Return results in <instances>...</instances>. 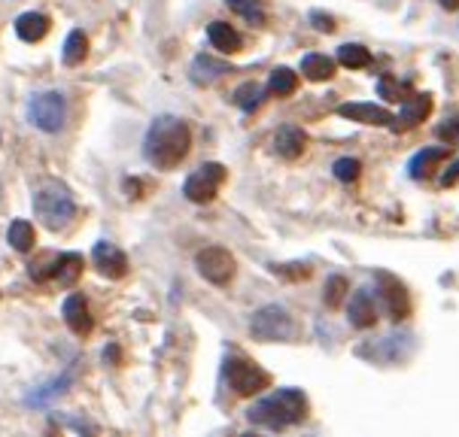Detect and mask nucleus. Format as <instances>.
Here are the masks:
<instances>
[{
  "mask_svg": "<svg viewBox=\"0 0 459 437\" xmlns=\"http://www.w3.org/2000/svg\"><path fill=\"white\" fill-rule=\"evenodd\" d=\"M34 213L37 218L52 231H61L70 225V218L76 216V204H74V194L65 183H49L37 192L34 198Z\"/></svg>",
  "mask_w": 459,
  "mask_h": 437,
  "instance_id": "obj_3",
  "label": "nucleus"
},
{
  "mask_svg": "<svg viewBox=\"0 0 459 437\" xmlns=\"http://www.w3.org/2000/svg\"><path fill=\"white\" fill-rule=\"evenodd\" d=\"M225 73H229V64L210 58V55H198V58L192 61V82H195V85H210V82H216Z\"/></svg>",
  "mask_w": 459,
  "mask_h": 437,
  "instance_id": "obj_18",
  "label": "nucleus"
},
{
  "mask_svg": "<svg viewBox=\"0 0 459 437\" xmlns=\"http://www.w3.org/2000/svg\"><path fill=\"white\" fill-rule=\"evenodd\" d=\"M301 73H305L310 82H329L334 76V61L329 55H305Z\"/></svg>",
  "mask_w": 459,
  "mask_h": 437,
  "instance_id": "obj_20",
  "label": "nucleus"
},
{
  "mask_svg": "<svg viewBox=\"0 0 459 437\" xmlns=\"http://www.w3.org/2000/svg\"><path fill=\"white\" fill-rule=\"evenodd\" d=\"M445 150L441 146H432V150H423V152H417L414 159H411L408 164V170H411V176L414 179H426V176H432L435 170H438V164L441 159H445Z\"/></svg>",
  "mask_w": 459,
  "mask_h": 437,
  "instance_id": "obj_19",
  "label": "nucleus"
},
{
  "mask_svg": "<svg viewBox=\"0 0 459 437\" xmlns=\"http://www.w3.org/2000/svg\"><path fill=\"white\" fill-rule=\"evenodd\" d=\"M222 377L229 382V389L235 395H255L262 389L271 386V373L262 371L253 358L244 356H229L222 362Z\"/></svg>",
  "mask_w": 459,
  "mask_h": 437,
  "instance_id": "obj_4",
  "label": "nucleus"
},
{
  "mask_svg": "<svg viewBox=\"0 0 459 437\" xmlns=\"http://www.w3.org/2000/svg\"><path fill=\"white\" fill-rule=\"evenodd\" d=\"M377 295H380V301H384L386 313H390L395 322H404V319L411 316V295L399 277L380 270L377 273Z\"/></svg>",
  "mask_w": 459,
  "mask_h": 437,
  "instance_id": "obj_9",
  "label": "nucleus"
},
{
  "mask_svg": "<svg viewBox=\"0 0 459 437\" xmlns=\"http://www.w3.org/2000/svg\"><path fill=\"white\" fill-rule=\"evenodd\" d=\"M65 322L74 334H89L91 331V313H89V301L82 295H70L65 301Z\"/></svg>",
  "mask_w": 459,
  "mask_h": 437,
  "instance_id": "obj_15",
  "label": "nucleus"
},
{
  "mask_svg": "<svg viewBox=\"0 0 459 437\" xmlns=\"http://www.w3.org/2000/svg\"><path fill=\"white\" fill-rule=\"evenodd\" d=\"M198 273L207 279V283H213V286H225V283H231V277H235V259H231V253L229 249H222V246H207V249H201L198 253Z\"/></svg>",
  "mask_w": 459,
  "mask_h": 437,
  "instance_id": "obj_8",
  "label": "nucleus"
},
{
  "mask_svg": "<svg viewBox=\"0 0 459 437\" xmlns=\"http://www.w3.org/2000/svg\"><path fill=\"white\" fill-rule=\"evenodd\" d=\"M338 61H341V64H344V67H365V64H368V61H371V52L368 49H365V46H359V43H344V46H341V49H338Z\"/></svg>",
  "mask_w": 459,
  "mask_h": 437,
  "instance_id": "obj_27",
  "label": "nucleus"
},
{
  "mask_svg": "<svg viewBox=\"0 0 459 437\" xmlns=\"http://www.w3.org/2000/svg\"><path fill=\"white\" fill-rule=\"evenodd\" d=\"M310 21H314L316 28H323L325 34H329V30H334V21H332L325 13H316V10H314V13H310Z\"/></svg>",
  "mask_w": 459,
  "mask_h": 437,
  "instance_id": "obj_34",
  "label": "nucleus"
},
{
  "mask_svg": "<svg viewBox=\"0 0 459 437\" xmlns=\"http://www.w3.org/2000/svg\"><path fill=\"white\" fill-rule=\"evenodd\" d=\"M229 10L238 13L247 25H255V28H262L264 19H268V15H264L262 0H229Z\"/></svg>",
  "mask_w": 459,
  "mask_h": 437,
  "instance_id": "obj_24",
  "label": "nucleus"
},
{
  "mask_svg": "<svg viewBox=\"0 0 459 437\" xmlns=\"http://www.w3.org/2000/svg\"><path fill=\"white\" fill-rule=\"evenodd\" d=\"M225 183V167L222 164H201V167L186 179L183 194L192 201V204H210L220 192V185Z\"/></svg>",
  "mask_w": 459,
  "mask_h": 437,
  "instance_id": "obj_7",
  "label": "nucleus"
},
{
  "mask_svg": "<svg viewBox=\"0 0 459 437\" xmlns=\"http://www.w3.org/2000/svg\"><path fill=\"white\" fill-rule=\"evenodd\" d=\"M347 277H341V273H334V277L325 279V307L338 310L341 304L347 298Z\"/></svg>",
  "mask_w": 459,
  "mask_h": 437,
  "instance_id": "obj_29",
  "label": "nucleus"
},
{
  "mask_svg": "<svg viewBox=\"0 0 459 437\" xmlns=\"http://www.w3.org/2000/svg\"><path fill=\"white\" fill-rule=\"evenodd\" d=\"M338 116L359 124H393V113L377 104H341Z\"/></svg>",
  "mask_w": 459,
  "mask_h": 437,
  "instance_id": "obj_13",
  "label": "nucleus"
},
{
  "mask_svg": "<svg viewBox=\"0 0 459 437\" xmlns=\"http://www.w3.org/2000/svg\"><path fill=\"white\" fill-rule=\"evenodd\" d=\"M347 316L350 322L356 328H371L377 322V298H375V288H359V292L350 298L347 304Z\"/></svg>",
  "mask_w": 459,
  "mask_h": 437,
  "instance_id": "obj_11",
  "label": "nucleus"
},
{
  "mask_svg": "<svg viewBox=\"0 0 459 437\" xmlns=\"http://www.w3.org/2000/svg\"><path fill=\"white\" fill-rule=\"evenodd\" d=\"M268 91H271V95H280V98L292 95V91H295V70L277 67L274 73H271V80H268Z\"/></svg>",
  "mask_w": 459,
  "mask_h": 437,
  "instance_id": "obj_28",
  "label": "nucleus"
},
{
  "mask_svg": "<svg viewBox=\"0 0 459 437\" xmlns=\"http://www.w3.org/2000/svg\"><path fill=\"white\" fill-rule=\"evenodd\" d=\"M207 40L213 43V49H220L225 55H235L240 52V34L225 21H210L207 25Z\"/></svg>",
  "mask_w": 459,
  "mask_h": 437,
  "instance_id": "obj_17",
  "label": "nucleus"
},
{
  "mask_svg": "<svg viewBox=\"0 0 459 437\" xmlns=\"http://www.w3.org/2000/svg\"><path fill=\"white\" fill-rule=\"evenodd\" d=\"M456 183H459V161H454V167L441 176V185H456Z\"/></svg>",
  "mask_w": 459,
  "mask_h": 437,
  "instance_id": "obj_35",
  "label": "nucleus"
},
{
  "mask_svg": "<svg viewBox=\"0 0 459 437\" xmlns=\"http://www.w3.org/2000/svg\"><path fill=\"white\" fill-rule=\"evenodd\" d=\"M28 119L46 134H58L67 122V104L58 91H40L28 100Z\"/></svg>",
  "mask_w": 459,
  "mask_h": 437,
  "instance_id": "obj_6",
  "label": "nucleus"
},
{
  "mask_svg": "<svg viewBox=\"0 0 459 437\" xmlns=\"http://www.w3.org/2000/svg\"><path fill=\"white\" fill-rule=\"evenodd\" d=\"M359 170H362V164L356 161V159H341V161H334V176H338L341 183H353V179L359 176Z\"/></svg>",
  "mask_w": 459,
  "mask_h": 437,
  "instance_id": "obj_32",
  "label": "nucleus"
},
{
  "mask_svg": "<svg viewBox=\"0 0 459 437\" xmlns=\"http://www.w3.org/2000/svg\"><path fill=\"white\" fill-rule=\"evenodd\" d=\"M80 273H82V255H76V253L56 255V277L52 279H58L61 286H74L76 279H80Z\"/></svg>",
  "mask_w": 459,
  "mask_h": 437,
  "instance_id": "obj_21",
  "label": "nucleus"
},
{
  "mask_svg": "<svg viewBox=\"0 0 459 437\" xmlns=\"http://www.w3.org/2000/svg\"><path fill=\"white\" fill-rule=\"evenodd\" d=\"M6 240H10V246L15 249V253H30L37 244V234H34V228H30V222H25V218H15V222L10 225V231H6Z\"/></svg>",
  "mask_w": 459,
  "mask_h": 437,
  "instance_id": "obj_22",
  "label": "nucleus"
},
{
  "mask_svg": "<svg viewBox=\"0 0 459 437\" xmlns=\"http://www.w3.org/2000/svg\"><path fill=\"white\" fill-rule=\"evenodd\" d=\"M432 113V98L429 95H411L408 100H402V113L399 119H393L395 131H408L417 128L420 122H426Z\"/></svg>",
  "mask_w": 459,
  "mask_h": 437,
  "instance_id": "obj_12",
  "label": "nucleus"
},
{
  "mask_svg": "<svg viewBox=\"0 0 459 437\" xmlns=\"http://www.w3.org/2000/svg\"><path fill=\"white\" fill-rule=\"evenodd\" d=\"M56 277V255H43L37 264H30V279L37 283H46V279Z\"/></svg>",
  "mask_w": 459,
  "mask_h": 437,
  "instance_id": "obj_31",
  "label": "nucleus"
},
{
  "mask_svg": "<svg viewBox=\"0 0 459 437\" xmlns=\"http://www.w3.org/2000/svg\"><path fill=\"white\" fill-rule=\"evenodd\" d=\"M250 334L255 340H271V343H286L295 338V322L292 316L286 313L277 304H268V307L255 310L250 319Z\"/></svg>",
  "mask_w": 459,
  "mask_h": 437,
  "instance_id": "obj_5",
  "label": "nucleus"
},
{
  "mask_svg": "<svg viewBox=\"0 0 459 437\" xmlns=\"http://www.w3.org/2000/svg\"><path fill=\"white\" fill-rule=\"evenodd\" d=\"M247 419H250L253 425L274 428V432L299 425L307 419V398L301 389H277L274 395L255 401L253 407L247 410Z\"/></svg>",
  "mask_w": 459,
  "mask_h": 437,
  "instance_id": "obj_2",
  "label": "nucleus"
},
{
  "mask_svg": "<svg viewBox=\"0 0 459 437\" xmlns=\"http://www.w3.org/2000/svg\"><path fill=\"white\" fill-rule=\"evenodd\" d=\"M70 373H65L61 380H56V382H46L43 389H37V392H30V398L28 401L34 404V407H43V404H49V401H56V398H61L67 392V386H70Z\"/></svg>",
  "mask_w": 459,
  "mask_h": 437,
  "instance_id": "obj_25",
  "label": "nucleus"
},
{
  "mask_svg": "<svg viewBox=\"0 0 459 437\" xmlns=\"http://www.w3.org/2000/svg\"><path fill=\"white\" fill-rule=\"evenodd\" d=\"M264 91H268V89H262V85H255V82H247V85H240V89L235 91V104L240 109H247V113H253V109L262 107Z\"/></svg>",
  "mask_w": 459,
  "mask_h": 437,
  "instance_id": "obj_26",
  "label": "nucleus"
},
{
  "mask_svg": "<svg viewBox=\"0 0 459 437\" xmlns=\"http://www.w3.org/2000/svg\"><path fill=\"white\" fill-rule=\"evenodd\" d=\"M441 6H445L447 13H454V10H459V0H438Z\"/></svg>",
  "mask_w": 459,
  "mask_h": 437,
  "instance_id": "obj_36",
  "label": "nucleus"
},
{
  "mask_svg": "<svg viewBox=\"0 0 459 437\" xmlns=\"http://www.w3.org/2000/svg\"><path fill=\"white\" fill-rule=\"evenodd\" d=\"M377 95L386 98V100H395V104H402V100H408L414 91H411L408 82H395V80H380L377 82Z\"/></svg>",
  "mask_w": 459,
  "mask_h": 437,
  "instance_id": "obj_30",
  "label": "nucleus"
},
{
  "mask_svg": "<svg viewBox=\"0 0 459 437\" xmlns=\"http://www.w3.org/2000/svg\"><path fill=\"white\" fill-rule=\"evenodd\" d=\"M192 146V131L183 119H174V116H159L150 131L143 137V155L152 167L159 170H170L177 167L186 155H189Z\"/></svg>",
  "mask_w": 459,
  "mask_h": 437,
  "instance_id": "obj_1",
  "label": "nucleus"
},
{
  "mask_svg": "<svg viewBox=\"0 0 459 437\" xmlns=\"http://www.w3.org/2000/svg\"><path fill=\"white\" fill-rule=\"evenodd\" d=\"M15 34L25 43H40L49 34V19L43 13H25L15 19Z\"/></svg>",
  "mask_w": 459,
  "mask_h": 437,
  "instance_id": "obj_16",
  "label": "nucleus"
},
{
  "mask_svg": "<svg viewBox=\"0 0 459 437\" xmlns=\"http://www.w3.org/2000/svg\"><path fill=\"white\" fill-rule=\"evenodd\" d=\"M438 137L447 140V143H459V116H454L450 122H445L438 128Z\"/></svg>",
  "mask_w": 459,
  "mask_h": 437,
  "instance_id": "obj_33",
  "label": "nucleus"
},
{
  "mask_svg": "<svg viewBox=\"0 0 459 437\" xmlns=\"http://www.w3.org/2000/svg\"><path fill=\"white\" fill-rule=\"evenodd\" d=\"M305 146H307V134L301 128H295V124H286V128H280L274 134V152L286 161L299 159L305 152Z\"/></svg>",
  "mask_w": 459,
  "mask_h": 437,
  "instance_id": "obj_14",
  "label": "nucleus"
},
{
  "mask_svg": "<svg viewBox=\"0 0 459 437\" xmlns=\"http://www.w3.org/2000/svg\"><path fill=\"white\" fill-rule=\"evenodd\" d=\"M91 259H95L98 273L107 279H122L128 273V255L122 253L119 246L107 244V240L95 244V249H91Z\"/></svg>",
  "mask_w": 459,
  "mask_h": 437,
  "instance_id": "obj_10",
  "label": "nucleus"
},
{
  "mask_svg": "<svg viewBox=\"0 0 459 437\" xmlns=\"http://www.w3.org/2000/svg\"><path fill=\"white\" fill-rule=\"evenodd\" d=\"M85 55H89V37L82 34V30H70L67 34V43H65V64L67 67H76L85 61Z\"/></svg>",
  "mask_w": 459,
  "mask_h": 437,
  "instance_id": "obj_23",
  "label": "nucleus"
}]
</instances>
